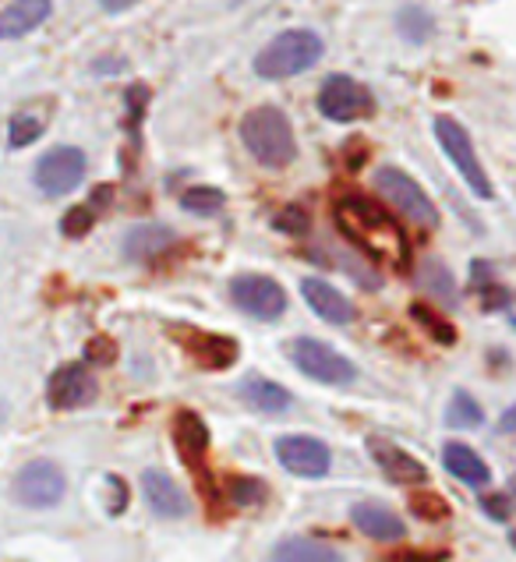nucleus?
I'll use <instances>...</instances> for the list:
<instances>
[{
	"instance_id": "1",
	"label": "nucleus",
	"mask_w": 516,
	"mask_h": 562,
	"mask_svg": "<svg viewBox=\"0 0 516 562\" xmlns=\"http://www.w3.org/2000/svg\"><path fill=\"white\" fill-rule=\"evenodd\" d=\"M333 216L344 237L354 240L364 255L390 266H407V237H403L400 223L379 202L361 195H344L336 202Z\"/></svg>"
},
{
	"instance_id": "2",
	"label": "nucleus",
	"mask_w": 516,
	"mask_h": 562,
	"mask_svg": "<svg viewBox=\"0 0 516 562\" xmlns=\"http://www.w3.org/2000/svg\"><path fill=\"white\" fill-rule=\"evenodd\" d=\"M240 142L248 153L269 170H283L298 159V135L294 124L280 106H255L240 121Z\"/></svg>"
},
{
	"instance_id": "3",
	"label": "nucleus",
	"mask_w": 516,
	"mask_h": 562,
	"mask_svg": "<svg viewBox=\"0 0 516 562\" xmlns=\"http://www.w3.org/2000/svg\"><path fill=\"white\" fill-rule=\"evenodd\" d=\"M322 36L312 29H287L277 40H269L255 57V75L269 78V82H283L301 71H309L322 57Z\"/></svg>"
},
{
	"instance_id": "4",
	"label": "nucleus",
	"mask_w": 516,
	"mask_h": 562,
	"mask_svg": "<svg viewBox=\"0 0 516 562\" xmlns=\"http://www.w3.org/2000/svg\"><path fill=\"white\" fill-rule=\"evenodd\" d=\"M435 138H439V146L446 153V159L453 164V170L467 181V188L474 191L478 199H495V188L489 181L485 167H481V159L474 153V142L467 135V127L453 117H435Z\"/></svg>"
},
{
	"instance_id": "5",
	"label": "nucleus",
	"mask_w": 516,
	"mask_h": 562,
	"mask_svg": "<svg viewBox=\"0 0 516 562\" xmlns=\"http://www.w3.org/2000/svg\"><path fill=\"white\" fill-rule=\"evenodd\" d=\"M375 191L390 202L396 213H403L407 220H414L417 227H439V209L425 195V188L417 184L407 170L400 167H379L375 170Z\"/></svg>"
},
{
	"instance_id": "6",
	"label": "nucleus",
	"mask_w": 516,
	"mask_h": 562,
	"mask_svg": "<svg viewBox=\"0 0 516 562\" xmlns=\"http://www.w3.org/2000/svg\"><path fill=\"white\" fill-rule=\"evenodd\" d=\"M318 114L336 124L364 121L375 114V95L350 75H329L318 89Z\"/></svg>"
},
{
	"instance_id": "7",
	"label": "nucleus",
	"mask_w": 516,
	"mask_h": 562,
	"mask_svg": "<svg viewBox=\"0 0 516 562\" xmlns=\"http://www.w3.org/2000/svg\"><path fill=\"white\" fill-rule=\"evenodd\" d=\"M86 167H89V159H86L82 149L57 146V149L40 156V164L32 167V181H36V188L43 191V195L64 199V195H71L78 184H82Z\"/></svg>"
},
{
	"instance_id": "8",
	"label": "nucleus",
	"mask_w": 516,
	"mask_h": 562,
	"mask_svg": "<svg viewBox=\"0 0 516 562\" xmlns=\"http://www.w3.org/2000/svg\"><path fill=\"white\" fill-rule=\"evenodd\" d=\"M64 488H68V477L51 460H32L14 474L11 481V495L19 506L29 509H51L64 499Z\"/></svg>"
},
{
	"instance_id": "9",
	"label": "nucleus",
	"mask_w": 516,
	"mask_h": 562,
	"mask_svg": "<svg viewBox=\"0 0 516 562\" xmlns=\"http://www.w3.org/2000/svg\"><path fill=\"white\" fill-rule=\"evenodd\" d=\"M290 358L301 368L304 375L322 382V385H350L358 379V368H354L350 358H344L340 350H333L329 344L312 340V336H301L290 347Z\"/></svg>"
},
{
	"instance_id": "10",
	"label": "nucleus",
	"mask_w": 516,
	"mask_h": 562,
	"mask_svg": "<svg viewBox=\"0 0 516 562\" xmlns=\"http://www.w3.org/2000/svg\"><path fill=\"white\" fill-rule=\"evenodd\" d=\"M231 297L240 312L262 318V323H272L287 312V294L272 277H237L231 283Z\"/></svg>"
},
{
	"instance_id": "11",
	"label": "nucleus",
	"mask_w": 516,
	"mask_h": 562,
	"mask_svg": "<svg viewBox=\"0 0 516 562\" xmlns=\"http://www.w3.org/2000/svg\"><path fill=\"white\" fill-rule=\"evenodd\" d=\"M96 393H100V385H96L86 364H60L51 382H46V400H51L54 411L86 407L96 400Z\"/></svg>"
},
{
	"instance_id": "12",
	"label": "nucleus",
	"mask_w": 516,
	"mask_h": 562,
	"mask_svg": "<svg viewBox=\"0 0 516 562\" xmlns=\"http://www.w3.org/2000/svg\"><path fill=\"white\" fill-rule=\"evenodd\" d=\"M277 460L298 477H322L329 471V449L312 436H283L277 439Z\"/></svg>"
},
{
	"instance_id": "13",
	"label": "nucleus",
	"mask_w": 516,
	"mask_h": 562,
	"mask_svg": "<svg viewBox=\"0 0 516 562\" xmlns=\"http://www.w3.org/2000/svg\"><path fill=\"white\" fill-rule=\"evenodd\" d=\"M368 453H372V460L382 468V474L396 481V485H422V481L428 477L425 463L414 460L407 449H400L396 442H385V439H368Z\"/></svg>"
},
{
	"instance_id": "14",
	"label": "nucleus",
	"mask_w": 516,
	"mask_h": 562,
	"mask_svg": "<svg viewBox=\"0 0 516 562\" xmlns=\"http://www.w3.org/2000/svg\"><path fill=\"white\" fill-rule=\"evenodd\" d=\"M173 442H177V453L188 460V468L195 471V477L205 481V468H202V457L209 449V428L195 411H177L173 417Z\"/></svg>"
},
{
	"instance_id": "15",
	"label": "nucleus",
	"mask_w": 516,
	"mask_h": 562,
	"mask_svg": "<svg viewBox=\"0 0 516 562\" xmlns=\"http://www.w3.org/2000/svg\"><path fill=\"white\" fill-rule=\"evenodd\" d=\"M142 492H145V503L156 513V517H167V520H177V517H188V495L181 492L170 481V474L164 471H145L142 474Z\"/></svg>"
},
{
	"instance_id": "16",
	"label": "nucleus",
	"mask_w": 516,
	"mask_h": 562,
	"mask_svg": "<svg viewBox=\"0 0 516 562\" xmlns=\"http://www.w3.org/2000/svg\"><path fill=\"white\" fill-rule=\"evenodd\" d=\"M301 294H304V301H309V308L318 315V318H326V323H333V326H347V323H354V304L336 291L333 283H326V280H304L301 283Z\"/></svg>"
},
{
	"instance_id": "17",
	"label": "nucleus",
	"mask_w": 516,
	"mask_h": 562,
	"mask_svg": "<svg viewBox=\"0 0 516 562\" xmlns=\"http://www.w3.org/2000/svg\"><path fill=\"white\" fill-rule=\"evenodd\" d=\"M54 11V0H11L0 11V36L4 40H22L32 29H40Z\"/></svg>"
},
{
	"instance_id": "18",
	"label": "nucleus",
	"mask_w": 516,
	"mask_h": 562,
	"mask_svg": "<svg viewBox=\"0 0 516 562\" xmlns=\"http://www.w3.org/2000/svg\"><path fill=\"white\" fill-rule=\"evenodd\" d=\"M350 520L358 524V531L368 535L372 541H400L407 535V527L400 524L393 509H385L379 503H358L350 509Z\"/></svg>"
},
{
	"instance_id": "19",
	"label": "nucleus",
	"mask_w": 516,
	"mask_h": 562,
	"mask_svg": "<svg viewBox=\"0 0 516 562\" xmlns=\"http://www.w3.org/2000/svg\"><path fill=\"white\" fill-rule=\"evenodd\" d=\"M184 347L191 350V358H195L202 368L209 372H216V368H227L237 361V344L231 336H213V333H188Z\"/></svg>"
},
{
	"instance_id": "20",
	"label": "nucleus",
	"mask_w": 516,
	"mask_h": 562,
	"mask_svg": "<svg viewBox=\"0 0 516 562\" xmlns=\"http://www.w3.org/2000/svg\"><path fill=\"white\" fill-rule=\"evenodd\" d=\"M173 245V231L159 227V223H145V227H132L124 237V255L132 262H153Z\"/></svg>"
},
{
	"instance_id": "21",
	"label": "nucleus",
	"mask_w": 516,
	"mask_h": 562,
	"mask_svg": "<svg viewBox=\"0 0 516 562\" xmlns=\"http://www.w3.org/2000/svg\"><path fill=\"white\" fill-rule=\"evenodd\" d=\"M442 463H446V471L467 481V485H474V488H485L489 481H492V471H489V463L481 460L471 446H463V442H449L442 449Z\"/></svg>"
},
{
	"instance_id": "22",
	"label": "nucleus",
	"mask_w": 516,
	"mask_h": 562,
	"mask_svg": "<svg viewBox=\"0 0 516 562\" xmlns=\"http://www.w3.org/2000/svg\"><path fill=\"white\" fill-rule=\"evenodd\" d=\"M237 393L251 411H262V414H283L290 407V393L283 390V385L269 382L262 375H248L245 382H240Z\"/></svg>"
},
{
	"instance_id": "23",
	"label": "nucleus",
	"mask_w": 516,
	"mask_h": 562,
	"mask_svg": "<svg viewBox=\"0 0 516 562\" xmlns=\"http://www.w3.org/2000/svg\"><path fill=\"white\" fill-rule=\"evenodd\" d=\"M272 562H344V555L312 538H287L272 549Z\"/></svg>"
},
{
	"instance_id": "24",
	"label": "nucleus",
	"mask_w": 516,
	"mask_h": 562,
	"mask_svg": "<svg viewBox=\"0 0 516 562\" xmlns=\"http://www.w3.org/2000/svg\"><path fill=\"white\" fill-rule=\"evenodd\" d=\"M46 132V117L43 114H29V110H19L8 121V149H25L29 142H36Z\"/></svg>"
},
{
	"instance_id": "25",
	"label": "nucleus",
	"mask_w": 516,
	"mask_h": 562,
	"mask_svg": "<svg viewBox=\"0 0 516 562\" xmlns=\"http://www.w3.org/2000/svg\"><path fill=\"white\" fill-rule=\"evenodd\" d=\"M431 29H435V19H431L425 8H417V4L400 8V14H396V32L407 43H425L431 36Z\"/></svg>"
},
{
	"instance_id": "26",
	"label": "nucleus",
	"mask_w": 516,
	"mask_h": 562,
	"mask_svg": "<svg viewBox=\"0 0 516 562\" xmlns=\"http://www.w3.org/2000/svg\"><path fill=\"white\" fill-rule=\"evenodd\" d=\"M223 205H227V195H223L220 188H209V184L188 188L181 195V209L191 216H216Z\"/></svg>"
},
{
	"instance_id": "27",
	"label": "nucleus",
	"mask_w": 516,
	"mask_h": 562,
	"mask_svg": "<svg viewBox=\"0 0 516 562\" xmlns=\"http://www.w3.org/2000/svg\"><path fill=\"white\" fill-rule=\"evenodd\" d=\"M422 283H425V291H428L431 297H442V301H449V304H457L453 277H449V269H446L442 262L428 259V262L422 266Z\"/></svg>"
},
{
	"instance_id": "28",
	"label": "nucleus",
	"mask_w": 516,
	"mask_h": 562,
	"mask_svg": "<svg viewBox=\"0 0 516 562\" xmlns=\"http://www.w3.org/2000/svg\"><path fill=\"white\" fill-rule=\"evenodd\" d=\"M446 422L453 425V428H478L481 422H485V411H481V407L474 404V396H471V393L457 390V393H453V404H449Z\"/></svg>"
},
{
	"instance_id": "29",
	"label": "nucleus",
	"mask_w": 516,
	"mask_h": 562,
	"mask_svg": "<svg viewBox=\"0 0 516 562\" xmlns=\"http://www.w3.org/2000/svg\"><path fill=\"white\" fill-rule=\"evenodd\" d=\"M227 492H231V503H237V506H258L266 499V485L255 477H231Z\"/></svg>"
},
{
	"instance_id": "30",
	"label": "nucleus",
	"mask_w": 516,
	"mask_h": 562,
	"mask_svg": "<svg viewBox=\"0 0 516 562\" xmlns=\"http://www.w3.org/2000/svg\"><path fill=\"white\" fill-rule=\"evenodd\" d=\"M411 315L417 318V323H422L431 336H435V340H439V344H457V329L453 326H449L446 323V318H439V315H435L431 308H425V304H414V308H411Z\"/></svg>"
},
{
	"instance_id": "31",
	"label": "nucleus",
	"mask_w": 516,
	"mask_h": 562,
	"mask_svg": "<svg viewBox=\"0 0 516 562\" xmlns=\"http://www.w3.org/2000/svg\"><path fill=\"white\" fill-rule=\"evenodd\" d=\"M92 223H96V205H75L64 213L60 231H64V237H86L92 231Z\"/></svg>"
},
{
	"instance_id": "32",
	"label": "nucleus",
	"mask_w": 516,
	"mask_h": 562,
	"mask_svg": "<svg viewBox=\"0 0 516 562\" xmlns=\"http://www.w3.org/2000/svg\"><path fill=\"white\" fill-rule=\"evenodd\" d=\"M411 513L414 517H425V520H446L449 517V503L442 499V495H435V492H422V495H414L411 499Z\"/></svg>"
},
{
	"instance_id": "33",
	"label": "nucleus",
	"mask_w": 516,
	"mask_h": 562,
	"mask_svg": "<svg viewBox=\"0 0 516 562\" xmlns=\"http://www.w3.org/2000/svg\"><path fill=\"white\" fill-rule=\"evenodd\" d=\"M277 227L287 231V234H294V237H301V234H309L312 220H309V213H304L301 205H287L283 213L277 216Z\"/></svg>"
},
{
	"instance_id": "34",
	"label": "nucleus",
	"mask_w": 516,
	"mask_h": 562,
	"mask_svg": "<svg viewBox=\"0 0 516 562\" xmlns=\"http://www.w3.org/2000/svg\"><path fill=\"white\" fill-rule=\"evenodd\" d=\"M481 509H485L492 520H509V509H513L509 492H489V495H481Z\"/></svg>"
},
{
	"instance_id": "35",
	"label": "nucleus",
	"mask_w": 516,
	"mask_h": 562,
	"mask_svg": "<svg viewBox=\"0 0 516 562\" xmlns=\"http://www.w3.org/2000/svg\"><path fill=\"white\" fill-rule=\"evenodd\" d=\"M89 361L92 364H106V361H114V355H117V347H114V340H106V336H96V340L89 344Z\"/></svg>"
},
{
	"instance_id": "36",
	"label": "nucleus",
	"mask_w": 516,
	"mask_h": 562,
	"mask_svg": "<svg viewBox=\"0 0 516 562\" xmlns=\"http://www.w3.org/2000/svg\"><path fill=\"white\" fill-rule=\"evenodd\" d=\"M96 4H100V11H106V14H121L127 8H135L138 0H96Z\"/></svg>"
},
{
	"instance_id": "37",
	"label": "nucleus",
	"mask_w": 516,
	"mask_h": 562,
	"mask_svg": "<svg viewBox=\"0 0 516 562\" xmlns=\"http://www.w3.org/2000/svg\"><path fill=\"white\" fill-rule=\"evenodd\" d=\"M498 428H503V431H516V407H509V411L503 414V422H498Z\"/></svg>"
},
{
	"instance_id": "38",
	"label": "nucleus",
	"mask_w": 516,
	"mask_h": 562,
	"mask_svg": "<svg viewBox=\"0 0 516 562\" xmlns=\"http://www.w3.org/2000/svg\"><path fill=\"white\" fill-rule=\"evenodd\" d=\"M390 562H431V559H422V555H400V559H390Z\"/></svg>"
},
{
	"instance_id": "39",
	"label": "nucleus",
	"mask_w": 516,
	"mask_h": 562,
	"mask_svg": "<svg viewBox=\"0 0 516 562\" xmlns=\"http://www.w3.org/2000/svg\"><path fill=\"white\" fill-rule=\"evenodd\" d=\"M509 495H516V477H513V485H509Z\"/></svg>"
},
{
	"instance_id": "40",
	"label": "nucleus",
	"mask_w": 516,
	"mask_h": 562,
	"mask_svg": "<svg viewBox=\"0 0 516 562\" xmlns=\"http://www.w3.org/2000/svg\"><path fill=\"white\" fill-rule=\"evenodd\" d=\"M513 544H516V531H513Z\"/></svg>"
}]
</instances>
